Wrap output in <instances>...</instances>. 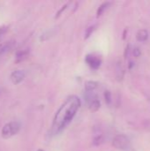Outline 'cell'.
<instances>
[{
	"mask_svg": "<svg viewBox=\"0 0 150 151\" xmlns=\"http://www.w3.org/2000/svg\"><path fill=\"white\" fill-rule=\"evenodd\" d=\"M19 124L18 122H10L4 126L2 129V137L4 139H9L13 135L17 134L19 130Z\"/></svg>",
	"mask_w": 150,
	"mask_h": 151,
	"instance_id": "cell-2",
	"label": "cell"
},
{
	"mask_svg": "<svg viewBox=\"0 0 150 151\" xmlns=\"http://www.w3.org/2000/svg\"><path fill=\"white\" fill-rule=\"evenodd\" d=\"M110 5H111V3L110 2H105V3L102 4L100 5V7L98 8V10H97V17H100L102 14H103V12L109 8Z\"/></svg>",
	"mask_w": 150,
	"mask_h": 151,
	"instance_id": "cell-12",
	"label": "cell"
},
{
	"mask_svg": "<svg viewBox=\"0 0 150 151\" xmlns=\"http://www.w3.org/2000/svg\"><path fill=\"white\" fill-rule=\"evenodd\" d=\"M14 42H5L3 44L0 45V56L8 52L13 46Z\"/></svg>",
	"mask_w": 150,
	"mask_h": 151,
	"instance_id": "cell-6",
	"label": "cell"
},
{
	"mask_svg": "<svg viewBox=\"0 0 150 151\" xmlns=\"http://www.w3.org/2000/svg\"><path fill=\"white\" fill-rule=\"evenodd\" d=\"M133 67V61H130V62H129V66H128V68L131 70Z\"/></svg>",
	"mask_w": 150,
	"mask_h": 151,
	"instance_id": "cell-20",
	"label": "cell"
},
{
	"mask_svg": "<svg viewBox=\"0 0 150 151\" xmlns=\"http://www.w3.org/2000/svg\"><path fill=\"white\" fill-rule=\"evenodd\" d=\"M133 56H134L135 58H139V57H140V56L141 55V49H140V48H138V47L134 48V50H133Z\"/></svg>",
	"mask_w": 150,
	"mask_h": 151,
	"instance_id": "cell-16",
	"label": "cell"
},
{
	"mask_svg": "<svg viewBox=\"0 0 150 151\" xmlns=\"http://www.w3.org/2000/svg\"><path fill=\"white\" fill-rule=\"evenodd\" d=\"M98 86V83L96 81H88L85 83V89L88 92L93 91L95 90Z\"/></svg>",
	"mask_w": 150,
	"mask_h": 151,
	"instance_id": "cell-10",
	"label": "cell"
},
{
	"mask_svg": "<svg viewBox=\"0 0 150 151\" xmlns=\"http://www.w3.org/2000/svg\"><path fill=\"white\" fill-rule=\"evenodd\" d=\"M66 7H67V4H65V5L63 6V8H62L58 12H57V15H56V17H55V18H56V19H57V18H58V17L60 16V13H61L64 10H65V9H66Z\"/></svg>",
	"mask_w": 150,
	"mask_h": 151,
	"instance_id": "cell-18",
	"label": "cell"
},
{
	"mask_svg": "<svg viewBox=\"0 0 150 151\" xmlns=\"http://www.w3.org/2000/svg\"><path fill=\"white\" fill-rule=\"evenodd\" d=\"M126 31H127V29H126V31H124V35H123V39H125L126 38Z\"/></svg>",
	"mask_w": 150,
	"mask_h": 151,
	"instance_id": "cell-22",
	"label": "cell"
},
{
	"mask_svg": "<svg viewBox=\"0 0 150 151\" xmlns=\"http://www.w3.org/2000/svg\"><path fill=\"white\" fill-rule=\"evenodd\" d=\"M104 99H105V102H106L107 104H111V94L110 91L106 90L104 92Z\"/></svg>",
	"mask_w": 150,
	"mask_h": 151,
	"instance_id": "cell-14",
	"label": "cell"
},
{
	"mask_svg": "<svg viewBox=\"0 0 150 151\" xmlns=\"http://www.w3.org/2000/svg\"><path fill=\"white\" fill-rule=\"evenodd\" d=\"M29 50H19L16 53V62H20L22 60H24L25 58H27V57L28 56Z\"/></svg>",
	"mask_w": 150,
	"mask_h": 151,
	"instance_id": "cell-9",
	"label": "cell"
},
{
	"mask_svg": "<svg viewBox=\"0 0 150 151\" xmlns=\"http://www.w3.org/2000/svg\"><path fill=\"white\" fill-rule=\"evenodd\" d=\"M80 106V101L76 96H69L65 102L61 105V107L57 111L53 125L52 132L57 134L64 129L73 119Z\"/></svg>",
	"mask_w": 150,
	"mask_h": 151,
	"instance_id": "cell-1",
	"label": "cell"
},
{
	"mask_svg": "<svg viewBox=\"0 0 150 151\" xmlns=\"http://www.w3.org/2000/svg\"><path fill=\"white\" fill-rule=\"evenodd\" d=\"M103 142V134H98V135L95 136L94 139H93V144L95 146H98V145L102 144Z\"/></svg>",
	"mask_w": 150,
	"mask_h": 151,
	"instance_id": "cell-13",
	"label": "cell"
},
{
	"mask_svg": "<svg viewBox=\"0 0 150 151\" xmlns=\"http://www.w3.org/2000/svg\"><path fill=\"white\" fill-rule=\"evenodd\" d=\"M116 70H117V80L118 81H122L125 75V71L123 68V65L121 64V62H118L117 65H116Z\"/></svg>",
	"mask_w": 150,
	"mask_h": 151,
	"instance_id": "cell-7",
	"label": "cell"
},
{
	"mask_svg": "<svg viewBox=\"0 0 150 151\" xmlns=\"http://www.w3.org/2000/svg\"><path fill=\"white\" fill-rule=\"evenodd\" d=\"M112 145L114 148L121 150H126L127 148H129V140L128 138L124 134H118L114 137L112 141Z\"/></svg>",
	"mask_w": 150,
	"mask_h": 151,
	"instance_id": "cell-3",
	"label": "cell"
},
{
	"mask_svg": "<svg viewBox=\"0 0 150 151\" xmlns=\"http://www.w3.org/2000/svg\"><path fill=\"white\" fill-rule=\"evenodd\" d=\"M37 151H44V150H38Z\"/></svg>",
	"mask_w": 150,
	"mask_h": 151,
	"instance_id": "cell-23",
	"label": "cell"
},
{
	"mask_svg": "<svg viewBox=\"0 0 150 151\" xmlns=\"http://www.w3.org/2000/svg\"><path fill=\"white\" fill-rule=\"evenodd\" d=\"M86 62L88 63V65L92 67L93 69H98L101 65V59L95 57V56H92V55H88L85 58Z\"/></svg>",
	"mask_w": 150,
	"mask_h": 151,
	"instance_id": "cell-4",
	"label": "cell"
},
{
	"mask_svg": "<svg viewBox=\"0 0 150 151\" xmlns=\"http://www.w3.org/2000/svg\"><path fill=\"white\" fill-rule=\"evenodd\" d=\"M129 52H130V45L128 44V45L126 46V51H125V53H124V56H125V58H128V54H129Z\"/></svg>",
	"mask_w": 150,
	"mask_h": 151,
	"instance_id": "cell-17",
	"label": "cell"
},
{
	"mask_svg": "<svg viewBox=\"0 0 150 151\" xmlns=\"http://www.w3.org/2000/svg\"><path fill=\"white\" fill-rule=\"evenodd\" d=\"M126 151H136L134 149H133V148H127Z\"/></svg>",
	"mask_w": 150,
	"mask_h": 151,
	"instance_id": "cell-21",
	"label": "cell"
},
{
	"mask_svg": "<svg viewBox=\"0 0 150 151\" xmlns=\"http://www.w3.org/2000/svg\"><path fill=\"white\" fill-rule=\"evenodd\" d=\"M136 38L139 42H145L149 38V32L146 29H141L137 33Z\"/></svg>",
	"mask_w": 150,
	"mask_h": 151,
	"instance_id": "cell-8",
	"label": "cell"
},
{
	"mask_svg": "<svg viewBox=\"0 0 150 151\" xmlns=\"http://www.w3.org/2000/svg\"><path fill=\"white\" fill-rule=\"evenodd\" d=\"M7 30V27H0V35L4 34V32H6Z\"/></svg>",
	"mask_w": 150,
	"mask_h": 151,
	"instance_id": "cell-19",
	"label": "cell"
},
{
	"mask_svg": "<svg viewBox=\"0 0 150 151\" xmlns=\"http://www.w3.org/2000/svg\"><path fill=\"white\" fill-rule=\"evenodd\" d=\"M25 78V73L22 70H16L11 73V81L13 84L20 83Z\"/></svg>",
	"mask_w": 150,
	"mask_h": 151,
	"instance_id": "cell-5",
	"label": "cell"
},
{
	"mask_svg": "<svg viewBox=\"0 0 150 151\" xmlns=\"http://www.w3.org/2000/svg\"><path fill=\"white\" fill-rule=\"evenodd\" d=\"M100 106H101V104H100L99 100L98 99H94V100L91 101V103L89 104V109H90L91 111L95 112L100 109Z\"/></svg>",
	"mask_w": 150,
	"mask_h": 151,
	"instance_id": "cell-11",
	"label": "cell"
},
{
	"mask_svg": "<svg viewBox=\"0 0 150 151\" xmlns=\"http://www.w3.org/2000/svg\"><path fill=\"white\" fill-rule=\"evenodd\" d=\"M95 29V26H91V27H89L88 28H87L86 34H85V39H88V38L91 35V34L94 32Z\"/></svg>",
	"mask_w": 150,
	"mask_h": 151,
	"instance_id": "cell-15",
	"label": "cell"
}]
</instances>
